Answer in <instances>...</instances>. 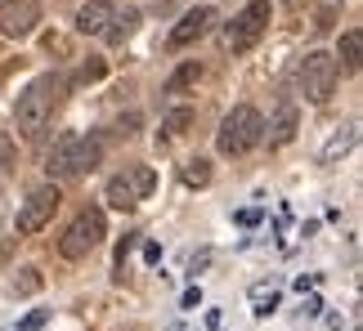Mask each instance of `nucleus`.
I'll return each mask as SVG.
<instances>
[{"instance_id":"f257e3e1","label":"nucleus","mask_w":363,"mask_h":331,"mask_svg":"<svg viewBox=\"0 0 363 331\" xmlns=\"http://www.w3.org/2000/svg\"><path fill=\"white\" fill-rule=\"evenodd\" d=\"M63 94H67V76H59V72L36 76L32 86L18 94V103H13V126H18L23 139H36V134L50 126V117L59 112V103H63Z\"/></svg>"},{"instance_id":"f03ea898","label":"nucleus","mask_w":363,"mask_h":331,"mask_svg":"<svg viewBox=\"0 0 363 331\" xmlns=\"http://www.w3.org/2000/svg\"><path fill=\"white\" fill-rule=\"evenodd\" d=\"M99 157H104V144L94 139V134L67 130V134H59V139H54L50 157H45V170H50L54 179L86 175V170H94V166H99Z\"/></svg>"},{"instance_id":"7ed1b4c3","label":"nucleus","mask_w":363,"mask_h":331,"mask_svg":"<svg viewBox=\"0 0 363 331\" xmlns=\"http://www.w3.org/2000/svg\"><path fill=\"white\" fill-rule=\"evenodd\" d=\"M260 139H264V117H260L251 103H238L225 121H220V130H216V148H220L225 157H242V153H251Z\"/></svg>"},{"instance_id":"20e7f679","label":"nucleus","mask_w":363,"mask_h":331,"mask_svg":"<svg viewBox=\"0 0 363 331\" xmlns=\"http://www.w3.org/2000/svg\"><path fill=\"white\" fill-rule=\"evenodd\" d=\"M104 238H108V215L99 211V206H86V211H81L72 224L63 228V238H59V255H63V260H86Z\"/></svg>"},{"instance_id":"39448f33","label":"nucleus","mask_w":363,"mask_h":331,"mask_svg":"<svg viewBox=\"0 0 363 331\" xmlns=\"http://www.w3.org/2000/svg\"><path fill=\"white\" fill-rule=\"evenodd\" d=\"M337 76H341V63L332 59V54H323V50H310L301 59V67H296V86H301V94L310 103H328L332 90H337Z\"/></svg>"},{"instance_id":"423d86ee","label":"nucleus","mask_w":363,"mask_h":331,"mask_svg":"<svg viewBox=\"0 0 363 331\" xmlns=\"http://www.w3.org/2000/svg\"><path fill=\"white\" fill-rule=\"evenodd\" d=\"M152 188H157V170H152V166H125L121 175L108 179L104 197H108V206H117V211H130V206H139Z\"/></svg>"},{"instance_id":"0eeeda50","label":"nucleus","mask_w":363,"mask_h":331,"mask_svg":"<svg viewBox=\"0 0 363 331\" xmlns=\"http://www.w3.org/2000/svg\"><path fill=\"white\" fill-rule=\"evenodd\" d=\"M269 18H274L269 0H251L242 13H233V23H225V36H220V40H225V50H233V54L251 50V45H256V40L264 36Z\"/></svg>"},{"instance_id":"6e6552de","label":"nucleus","mask_w":363,"mask_h":331,"mask_svg":"<svg viewBox=\"0 0 363 331\" xmlns=\"http://www.w3.org/2000/svg\"><path fill=\"white\" fill-rule=\"evenodd\" d=\"M59 202H63V192L59 184H40L27 192V202L18 206V215H13V228L23 233V238H32V233H40L54 219V211H59Z\"/></svg>"},{"instance_id":"1a4fd4ad","label":"nucleus","mask_w":363,"mask_h":331,"mask_svg":"<svg viewBox=\"0 0 363 331\" xmlns=\"http://www.w3.org/2000/svg\"><path fill=\"white\" fill-rule=\"evenodd\" d=\"M220 23V13L211 5H198V9H189L184 18H179L171 27V36H166V50H189V45H198V40L211 32V27Z\"/></svg>"},{"instance_id":"9d476101","label":"nucleus","mask_w":363,"mask_h":331,"mask_svg":"<svg viewBox=\"0 0 363 331\" xmlns=\"http://www.w3.org/2000/svg\"><path fill=\"white\" fill-rule=\"evenodd\" d=\"M40 23V0H0V36L23 40Z\"/></svg>"},{"instance_id":"9b49d317","label":"nucleus","mask_w":363,"mask_h":331,"mask_svg":"<svg viewBox=\"0 0 363 331\" xmlns=\"http://www.w3.org/2000/svg\"><path fill=\"white\" fill-rule=\"evenodd\" d=\"M359 144V126L354 121H345V126H337L328 134V144L318 148V166H337L341 157H350V148Z\"/></svg>"},{"instance_id":"f8f14e48","label":"nucleus","mask_w":363,"mask_h":331,"mask_svg":"<svg viewBox=\"0 0 363 331\" xmlns=\"http://www.w3.org/2000/svg\"><path fill=\"white\" fill-rule=\"evenodd\" d=\"M135 27H139V9H135V5L113 9V13H108V27H104L108 45H125V40L135 36Z\"/></svg>"},{"instance_id":"ddd939ff","label":"nucleus","mask_w":363,"mask_h":331,"mask_svg":"<svg viewBox=\"0 0 363 331\" xmlns=\"http://www.w3.org/2000/svg\"><path fill=\"white\" fill-rule=\"evenodd\" d=\"M108 13H113V5H108V0H90V5H81V9H77V32H81V36H104Z\"/></svg>"},{"instance_id":"4468645a","label":"nucleus","mask_w":363,"mask_h":331,"mask_svg":"<svg viewBox=\"0 0 363 331\" xmlns=\"http://www.w3.org/2000/svg\"><path fill=\"white\" fill-rule=\"evenodd\" d=\"M264 134H269V144L278 148V144H291V134H296V108L291 103H283L278 108V117L264 126Z\"/></svg>"},{"instance_id":"2eb2a0df","label":"nucleus","mask_w":363,"mask_h":331,"mask_svg":"<svg viewBox=\"0 0 363 331\" xmlns=\"http://www.w3.org/2000/svg\"><path fill=\"white\" fill-rule=\"evenodd\" d=\"M337 59L345 63V72H359V63H363V32H359V27H350V32H341Z\"/></svg>"},{"instance_id":"dca6fc26","label":"nucleus","mask_w":363,"mask_h":331,"mask_svg":"<svg viewBox=\"0 0 363 331\" xmlns=\"http://www.w3.org/2000/svg\"><path fill=\"white\" fill-rule=\"evenodd\" d=\"M202 81V63H179L175 72H171V81H166V94H184V90H193Z\"/></svg>"},{"instance_id":"f3484780","label":"nucleus","mask_w":363,"mask_h":331,"mask_svg":"<svg viewBox=\"0 0 363 331\" xmlns=\"http://www.w3.org/2000/svg\"><path fill=\"white\" fill-rule=\"evenodd\" d=\"M179 179H184L189 188H206V184H211V161H206V157H189L184 166H179Z\"/></svg>"},{"instance_id":"a211bd4d","label":"nucleus","mask_w":363,"mask_h":331,"mask_svg":"<svg viewBox=\"0 0 363 331\" xmlns=\"http://www.w3.org/2000/svg\"><path fill=\"white\" fill-rule=\"evenodd\" d=\"M189 126H193V108H171L162 117V139H179Z\"/></svg>"},{"instance_id":"6ab92c4d","label":"nucleus","mask_w":363,"mask_h":331,"mask_svg":"<svg viewBox=\"0 0 363 331\" xmlns=\"http://www.w3.org/2000/svg\"><path fill=\"white\" fill-rule=\"evenodd\" d=\"M251 305H256L260 318H264V313H274L278 309V286L274 282H256V286H251Z\"/></svg>"},{"instance_id":"aec40b11","label":"nucleus","mask_w":363,"mask_h":331,"mask_svg":"<svg viewBox=\"0 0 363 331\" xmlns=\"http://www.w3.org/2000/svg\"><path fill=\"white\" fill-rule=\"evenodd\" d=\"M40 291V269H18L13 278V296H36Z\"/></svg>"},{"instance_id":"412c9836","label":"nucleus","mask_w":363,"mask_h":331,"mask_svg":"<svg viewBox=\"0 0 363 331\" xmlns=\"http://www.w3.org/2000/svg\"><path fill=\"white\" fill-rule=\"evenodd\" d=\"M104 72H108V63L104 59H90V63H81L77 81H81V86H94V81H104Z\"/></svg>"},{"instance_id":"4be33fe9","label":"nucleus","mask_w":363,"mask_h":331,"mask_svg":"<svg viewBox=\"0 0 363 331\" xmlns=\"http://www.w3.org/2000/svg\"><path fill=\"white\" fill-rule=\"evenodd\" d=\"M0 170H18V157H13V139L0 134Z\"/></svg>"},{"instance_id":"5701e85b","label":"nucleus","mask_w":363,"mask_h":331,"mask_svg":"<svg viewBox=\"0 0 363 331\" xmlns=\"http://www.w3.org/2000/svg\"><path fill=\"white\" fill-rule=\"evenodd\" d=\"M45 323H50V309H32V313H27V318L18 323V331H40Z\"/></svg>"},{"instance_id":"b1692460","label":"nucleus","mask_w":363,"mask_h":331,"mask_svg":"<svg viewBox=\"0 0 363 331\" xmlns=\"http://www.w3.org/2000/svg\"><path fill=\"white\" fill-rule=\"evenodd\" d=\"M233 219H238L242 228H256L260 219H264V211H260V206H247V211H238V215H233Z\"/></svg>"},{"instance_id":"393cba45","label":"nucleus","mask_w":363,"mask_h":331,"mask_svg":"<svg viewBox=\"0 0 363 331\" xmlns=\"http://www.w3.org/2000/svg\"><path fill=\"white\" fill-rule=\"evenodd\" d=\"M301 318H323V300H318V296H305L301 300Z\"/></svg>"},{"instance_id":"a878e982","label":"nucleus","mask_w":363,"mask_h":331,"mask_svg":"<svg viewBox=\"0 0 363 331\" xmlns=\"http://www.w3.org/2000/svg\"><path fill=\"white\" fill-rule=\"evenodd\" d=\"M202 305V286H189L184 296H179V309H198Z\"/></svg>"},{"instance_id":"bb28decb","label":"nucleus","mask_w":363,"mask_h":331,"mask_svg":"<svg viewBox=\"0 0 363 331\" xmlns=\"http://www.w3.org/2000/svg\"><path fill=\"white\" fill-rule=\"evenodd\" d=\"M206 265H211V251H198V255H189V273H193V278H198V273H202Z\"/></svg>"},{"instance_id":"cd10ccee","label":"nucleus","mask_w":363,"mask_h":331,"mask_svg":"<svg viewBox=\"0 0 363 331\" xmlns=\"http://www.w3.org/2000/svg\"><path fill=\"white\" fill-rule=\"evenodd\" d=\"M135 126H139V117H135V112H130V117H121V121H117V134L125 139V134H135Z\"/></svg>"},{"instance_id":"c85d7f7f","label":"nucleus","mask_w":363,"mask_h":331,"mask_svg":"<svg viewBox=\"0 0 363 331\" xmlns=\"http://www.w3.org/2000/svg\"><path fill=\"white\" fill-rule=\"evenodd\" d=\"M144 260H148V265H162V246L148 242V246H144Z\"/></svg>"}]
</instances>
